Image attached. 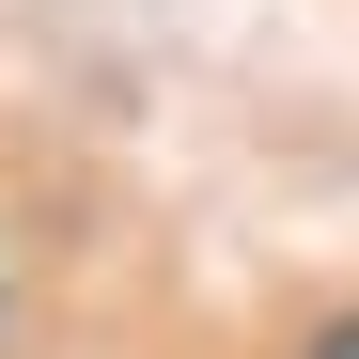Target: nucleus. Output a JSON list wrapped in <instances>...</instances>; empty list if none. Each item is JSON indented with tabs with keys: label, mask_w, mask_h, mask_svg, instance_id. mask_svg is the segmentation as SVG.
<instances>
[{
	"label": "nucleus",
	"mask_w": 359,
	"mask_h": 359,
	"mask_svg": "<svg viewBox=\"0 0 359 359\" xmlns=\"http://www.w3.org/2000/svg\"><path fill=\"white\" fill-rule=\"evenodd\" d=\"M313 359H359V313H344V328H328V344H313Z\"/></svg>",
	"instance_id": "nucleus-1"
}]
</instances>
